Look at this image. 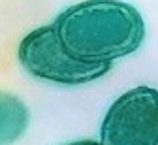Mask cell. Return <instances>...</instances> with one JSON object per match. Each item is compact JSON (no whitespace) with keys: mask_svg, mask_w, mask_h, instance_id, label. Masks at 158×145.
Here are the masks:
<instances>
[{"mask_svg":"<svg viewBox=\"0 0 158 145\" xmlns=\"http://www.w3.org/2000/svg\"><path fill=\"white\" fill-rule=\"evenodd\" d=\"M30 124L27 104L8 91H0V145L19 141Z\"/></svg>","mask_w":158,"mask_h":145,"instance_id":"277c9868","label":"cell"},{"mask_svg":"<svg viewBox=\"0 0 158 145\" xmlns=\"http://www.w3.org/2000/svg\"><path fill=\"white\" fill-rule=\"evenodd\" d=\"M102 145H158V91L135 87L118 96L100 126Z\"/></svg>","mask_w":158,"mask_h":145,"instance_id":"3957f363","label":"cell"},{"mask_svg":"<svg viewBox=\"0 0 158 145\" xmlns=\"http://www.w3.org/2000/svg\"><path fill=\"white\" fill-rule=\"evenodd\" d=\"M17 55L28 75L55 85H85L102 79L111 70L107 62H85L70 55L53 25L28 32L19 44Z\"/></svg>","mask_w":158,"mask_h":145,"instance_id":"7a4b0ae2","label":"cell"},{"mask_svg":"<svg viewBox=\"0 0 158 145\" xmlns=\"http://www.w3.org/2000/svg\"><path fill=\"white\" fill-rule=\"evenodd\" d=\"M68 145H102L100 141H94V139H77V141H72Z\"/></svg>","mask_w":158,"mask_h":145,"instance_id":"5b68a950","label":"cell"},{"mask_svg":"<svg viewBox=\"0 0 158 145\" xmlns=\"http://www.w3.org/2000/svg\"><path fill=\"white\" fill-rule=\"evenodd\" d=\"M62 45L79 60L107 62L128 57L145 38V21L121 0H87L66 8L53 23Z\"/></svg>","mask_w":158,"mask_h":145,"instance_id":"6da1fadb","label":"cell"}]
</instances>
